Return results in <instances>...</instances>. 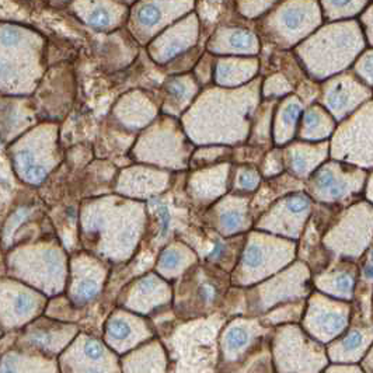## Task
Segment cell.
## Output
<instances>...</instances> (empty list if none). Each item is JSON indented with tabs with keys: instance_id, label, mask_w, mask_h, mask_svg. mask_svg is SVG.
<instances>
[{
	"instance_id": "obj_1",
	"label": "cell",
	"mask_w": 373,
	"mask_h": 373,
	"mask_svg": "<svg viewBox=\"0 0 373 373\" xmlns=\"http://www.w3.org/2000/svg\"><path fill=\"white\" fill-rule=\"evenodd\" d=\"M365 186V177L358 167L326 163L319 167L306 182V194L322 204H337L359 193Z\"/></svg>"
},
{
	"instance_id": "obj_2",
	"label": "cell",
	"mask_w": 373,
	"mask_h": 373,
	"mask_svg": "<svg viewBox=\"0 0 373 373\" xmlns=\"http://www.w3.org/2000/svg\"><path fill=\"white\" fill-rule=\"evenodd\" d=\"M312 198L305 191H296L283 197L279 201L273 203L269 215H264L258 222H269L275 219V225L268 228L267 230L272 233H278L279 228L283 226L279 236L298 239L305 223L309 219L312 209Z\"/></svg>"
},
{
	"instance_id": "obj_3",
	"label": "cell",
	"mask_w": 373,
	"mask_h": 373,
	"mask_svg": "<svg viewBox=\"0 0 373 373\" xmlns=\"http://www.w3.org/2000/svg\"><path fill=\"white\" fill-rule=\"evenodd\" d=\"M278 6L279 10L272 16V20H275L272 27L276 35L285 38L288 47H294L320 26L322 15L317 3H283Z\"/></svg>"
},
{
	"instance_id": "obj_4",
	"label": "cell",
	"mask_w": 373,
	"mask_h": 373,
	"mask_svg": "<svg viewBox=\"0 0 373 373\" xmlns=\"http://www.w3.org/2000/svg\"><path fill=\"white\" fill-rule=\"evenodd\" d=\"M369 97L370 88H365L358 77L344 74L327 81L323 91V106L331 117L341 121Z\"/></svg>"
},
{
	"instance_id": "obj_5",
	"label": "cell",
	"mask_w": 373,
	"mask_h": 373,
	"mask_svg": "<svg viewBox=\"0 0 373 373\" xmlns=\"http://www.w3.org/2000/svg\"><path fill=\"white\" fill-rule=\"evenodd\" d=\"M328 143H296L283 149L284 167L295 175V178L303 181L302 178L310 177L326 159L328 152Z\"/></svg>"
},
{
	"instance_id": "obj_6",
	"label": "cell",
	"mask_w": 373,
	"mask_h": 373,
	"mask_svg": "<svg viewBox=\"0 0 373 373\" xmlns=\"http://www.w3.org/2000/svg\"><path fill=\"white\" fill-rule=\"evenodd\" d=\"M208 49L215 54L251 55L258 52V38L246 29L221 27L211 38Z\"/></svg>"
},
{
	"instance_id": "obj_7",
	"label": "cell",
	"mask_w": 373,
	"mask_h": 373,
	"mask_svg": "<svg viewBox=\"0 0 373 373\" xmlns=\"http://www.w3.org/2000/svg\"><path fill=\"white\" fill-rule=\"evenodd\" d=\"M303 114L302 102L296 97H288L278 107L276 114L272 116L273 142L281 146L289 142L298 132V125Z\"/></svg>"
},
{
	"instance_id": "obj_8",
	"label": "cell",
	"mask_w": 373,
	"mask_h": 373,
	"mask_svg": "<svg viewBox=\"0 0 373 373\" xmlns=\"http://www.w3.org/2000/svg\"><path fill=\"white\" fill-rule=\"evenodd\" d=\"M333 129L334 121L331 116L323 107L315 104L303 111L296 134L305 141H322L328 138Z\"/></svg>"
},
{
	"instance_id": "obj_9",
	"label": "cell",
	"mask_w": 373,
	"mask_h": 373,
	"mask_svg": "<svg viewBox=\"0 0 373 373\" xmlns=\"http://www.w3.org/2000/svg\"><path fill=\"white\" fill-rule=\"evenodd\" d=\"M221 212L218 218V229L223 236H235L244 232L248 228L250 208L240 198L229 201L228 204H219ZM253 219V218H251Z\"/></svg>"
},
{
	"instance_id": "obj_10",
	"label": "cell",
	"mask_w": 373,
	"mask_h": 373,
	"mask_svg": "<svg viewBox=\"0 0 373 373\" xmlns=\"http://www.w3.org/2000/svg\"><path fill=\"white\" fill-rule=\"evenodd\" d=\"M175 3H156V2H142L136 3L134 12V20L141 31L145 34L154 35V31L163 26V22L168 19V12Z\"/></svg>"
},
{
	"instance_id": "obj_11",
	"label": "cell",
	"mask_w": 373,
	"mask_h": 373,
	"mask_svg": "<svg viewBox=\"0 0 373 373\" xmlns=\"http://www.w3.org/2000/svg\"><path fill=\"white\" fill-rule=\"evenodd\" d=\"M257 72V61L254 59H244L240 58L237 69H233L232 58H219L215 65V79L216 83L223 86L240 84L250 77H253Z\"/></svg>"
},
{
	"instance_id": "obj_12",
	"label": "cell",
	"mask_w": 373,
	"mask_h": 373,
	"mask_svg": "<svg viewBox=\"0 0 373 373\" xmlns=\"http://www.w3.org/2000/svg\"><path fill=\"white\" fill-rule=\"evenodd\" d=\"M164 90L167 91V95H168L167 104L173 106V109L170 110L168 114H173L175 109H182L184 104L191 103L193 97L196 96V93H197V81H196V79L189 77V76L170 77L164 84Z\"/></svg>"
},
{
	"instance_id": "obj_13",
	"label": "cell",
	"mask_w": 373,
	"mask_h": 373,
	"mask_svg": "<svg viewBox=\"0 0 373 373\" xmlns=\"http://www.w3.org/2000/svg\"><path fill=\"white\" fill-rule=\"evenodd\" d=\"M261 177L257 168L253 166H241L237 168V171L233 175L232 180V193L233 194H248L253 193L257 186L260 185Z\"/></svg>"
},
{
	"instance_id": "obj_14",
	"label": "cell",
	"mask_w": 373,
	"mask_h": 373,
	"mask_svg": "<svg viewBox=\"0 0 373 373\" xmlns=\"http://www.w3.org/2000/svg\"><path fill=\"white\" fill-rule=\"evenodd\" d=\"M345 322V315L335 309H320L317 312V319H315V324L319 327L320 333L326 335H334L341 331Z\"/></svg>"
},
{
	"instance_id": "obj_15",
	"label": "cell",
	"mask_w": 373,
	"mask_h": 373,
	"mask_svg": "<svg viewBox=\"0 0 373 373\" xmlns=\"http://www.w3.org/2000/svg\"><path fill=\"white\" fill-rule=\"evenodd\" d=\"M189 248H182V246H170L166 247L157 260V269L164 275H173L182 267L184 253Z\"/></svg>"
},
{
	"instance_id": "obj_16",
	"label": "cell",
	"mask_w": 373,
	"mask_h": 373,
	"mask_svg": "<svg viewBox=\"0 0 373 373\" xmlns=\"http://www.w3.org/2000/svg\"><path fill=\"white\" fill-rule=\"evenodd\" d=\"M363 3L358 2H324L319 3L320 8H324V17L328 20L342 19V17H351L360 13V9L365 8Z\"/></svg>"
},
{
	"instance_id": "obj_17",
	"label": "cell",
	"mask_w": 373,
	"mask_h": 373,
	"mask_svg": "<svg viewBox=\"0 0 373 373\" xmlns=\"http://www.w3.org/2000/svg\"><path fill=\"white\" fill-rule=\"evenodd\" d=\"M355 287V276L349 271H337L333 272L330 276V287L327 291H331L335 296L349 298L354 292Z\"/></svg>"
},
{
	"instance_id": "obj_18",
	"label": "cell",
	"mask_w": 373,
	"mask_h": 373,
	"mask_svg": "<svg viewBox=\"0 0 373 373\" xmlns=\"http://www.w3.org/2000/svg\"><path fill=\"white\" fill-rule=\"evenodd\" d=\"M107 6L109 5H95V9L90 10V13L86 17L87 24L99 30H106L111 27L114 24L113 23L114 17L111 15V10L107 9Z\"/></svg>"
},
{
	"instance_id": "obj_19",
	"label": "cell",
	"mask_w": 373,
	"mask_h": 373,
	"mask_svg": "<svg viewBox=\"0 0 373 373\" xmlns=\"http://www.w3.org/2000/svg\"><path fill=\"white\" fill-rule=\"evenodd\" d=\"M131 333L132 328L124 319L116 317L109 323V337L113 341H124L131 335Z\"/></svg>"
},
{
	"instance_id": "obj_20",
	"label": "cell",
	"mask_w": 373,
	"mask_h": 373,
	"mask_svg": "<svg viewBox=\"0 0 373 373\" xmlns=\"http://www.w3.org/2000/svg\"><path fill=\"white\" fill-rule=\"evenodd\" d=\"M248 342V333L243 327H233L226 334V345L232 351L241 349Z\"/></svg>"
},
{
	"instance_id": "obj_21",
	"label": "cell",
	"mask_w": 373,
	"mask_h": 373,
	"mask_svg": "<svg viewBox=\"0 0 373 373\" xmlns=\"http://www.w3.org/2000/svg\"><path fill=\"white\" fill-rule=\"evenodd\" d=\"M276 3H265V2H251V3H237L239 13L248 19L258 17L273 8Z\"/></svg>"
},
{
	"instance_id": "obj_22",
	"label": "cell",
	"mask_w": 373,
	"mask_h": 373,
	"mask_svg": "<svg viewBox=\"0 0 373 373\" xmlns=\"http://www.w3.org/2000/svg\"><path fill=\"white\" fill-rule=\"evenodd\" d=\"M355 72L359 74V80L366 81L369 88L372 86V51L369 49L366 54H363L359 61L356 62V68Z\"/></svg>"
},
{
	"instance_id": "obj_23",
	"label": "cell",
	"mask_w": 373,
	"mask_h": 373,
	"mask_svg": "<svg viewBox=\"0 0 373 373\" xmlns=\"http://www.w3.org/2000/svg\"><path fill=\"white\" fill-rule=\"evenodd\" d=\"M229 250H230V244H229L226 240L218 237V239L212 243V247H211V250H209L208 254H207V260H208L209 262H215V264H218V262H221V261L225 260V257L228 255V251H229Z\"/></svg>"
},
{
	"instance_id": "obj_24",
	"label": "cell",
	"mask_w": 373,
	"mask_h": 373,
	"mask_svg": "<svg viewBox=\"0 0 373 373\" xmlns=\"http://www.w3.org/2000/svg\"><path fill=\"white\" fill-rule=\"evenodd\" d=\"M198 296L205 305H211L218 298V289L212 283H204L198 288Z\"/></svg>"
},
{
	"instance_id": "obj_25",
	"label": "cell",
	"mask_w": 373,
	"mask_h": 373,
	"mask_svg": "<svg viewBox=\"0 0 373 373\" xmlns=\"http://www.w3.org/2000/svg\"><path fill=\"white\" fill-rule=\"evenodd\" d=\"M363 340H365V338H363V334H362L360 331H358V330L351 331V333L348 334V337L342 341V348H344L345 352L356 351V349H359V348L362 347Z\"/></svg>"
},
{
	"instance_id": "obj_26",
	"label": "cell",
	"mask_w": 373,
	"mask_h": 373,
	"mask_svg": "<svg viewBox=\"0 0 373 373\" xmlns=\"http://www.w3.org/2000/svg\"><path fill=\"white\" fill-rule=\"evenodd\" d=\"M0 41L8 47H13L20 42V31L12 27L5 29L2 33H0Z\"/></svg>"
},
{
	"instance_id": "obj_27",
	"label": "cell",
	"mask_w": 373,
	"mask_h": 373,
	"mask_svg": "<svg viewBox=\"0 0 373 373\" xmlns=\"http://www.w3.org/2000/svg\"><path fill=\"white\" fill-rule=\"evenodd\" d=\"M363 275L366 276V279L370 283V279H372V260H370V257L366 260V265L363 267Z\"/></svg>"
}]
</instances>
